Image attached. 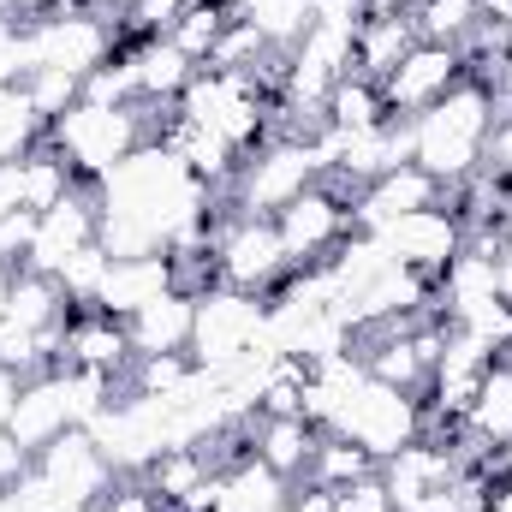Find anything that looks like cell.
Returning <instances> with one entry per match:
<instances>
[{"label": "cell", "mask_w": 512, "mask_h": 512, "mask_svg": "<svg viewBox=\"0 0 512 512\" xmlns=\"http://www.w3.org/2000/svg\"><path fill=\"white\" fill-rule=\"evenodd\" d=\"M495 120H501V96H495L489 84L465 78V84H453L435 108H423V114L411 120V161H417L423 173H435V179L453 191L459 179L483 173V143H489Z\"/></svg>", "instance_id": "6da1fadb"}, {"label": "cell", "mask_w": 512, "mask_h": 512, "mask_svg": "<svg viewBox=\"0 0 512 512\" xmlns=\"http://www.w3.org/2000/svg\"><path fill=\"white\" fill-rule=\"evenodd\" d=\"M328 429L346 435V441H358V447L382 465V459H393L399 447H411V441L423 435V399L376 382V376H364V382L340 399V411H334Z\"/></svg>", "instance_id": "7a4b0ae2"}, {"label": "cell", "mask_w": 512, "mask_h": 512, "mask_svg": "<svg viewBox=\"0 0 512 512\" xmlns=\"http://www.w3.org/2000/svg\"><path fill=\"white\" fill-rule=\"evenodd\" d=\"M268 340V304L262 292H239V286H215L197 298V322H191V364L197 370H227L245 352Z\"/></svg>", "instance_id": "3957f363"}, {"label": "cell", "mask_w": 512, "mask_h": 512, "mask_svg": "<svg viewBox=\"0 0 512 512\" xmlns=\"http://www.w3.org/2000/svg\"><path fill=\"white\" fill-rule=\"evenodd\" d=\"M316 179H322L316 143H310V137H274V143H262L251 161L239 167V179H233V209L274 221V215H280L292 197H304Z\"/></svg>", "instance_id": "277c9868"}, {"label": "cell", "mask_w": 512, "mask_h": 512, "mask_svg": "<svg viewBox=\"0 0 512 512\" xmlns=\"http://www.w3.org/2000/svg\"><path fill=\"white\" fill-rule=\"evenodd\" d=\"M36 477L54 489L60 512H102V501L120 489V471L102 459L90 429H66L60 441H48L36 453Z\"/></svg>", "instance_id": "5b68a950"}, {"label": "cell", "mask_w": 512, "mask_h": 512, "mask_svg": "<svg viewBox=\"0 0 512 512\" xmlns=\"http://www.w3.org/2000/svg\"><path fill=\"white\" fill-rule=\"evenodd\" d=\"M453 84H465V54L453 42H411V54L382 78V96L393 108V120H417L423 108H435Z\"/></svg>", "instance_id": "8992f818"}, {"label": "cell", "mask_w": 512, "mask_h": 512, "mask_svg": "<svg viewBox=\"0 0 512 512\" xmlns=\"http://www.w3.org/2000/svg\"><path fill=\"white\" fill-rule=\"evenodd\" d=\"M215 262H221V286H239V292H268L292 262H286V245L274 233L268 215H239L221 227V245H215Z\"/></svg>", "instance_id": "52a82bcc"}, {"label": "cell", "mask_w": 512, "mask_h": 512, "mask_svg": "<svg viewBox=\"0 0 512 512\" xmlns=\"http://www.w3.org/2000/svg\"><path fill=\"white\" fill-rule=\"evenodd\" d=\"M382 239L387 262H399V268H411V274H423V280H435L453 256L465 251V221L441 203V209H417V215H399L393 227L376 233Z\"/></svg>", "instance_id": "ba28073f"}, {"label": "cell", "mask_w": 512, "mask_h": 512, "mask_svg": "<svg viewBox=\"0 0 512 512\" xmlns=\"http://www.w3.org/2000/svg\"><path fill=\"white\" fill-rule=\"evenodd\" d=\"M96 239H102V197H96L90 185H72L48 215H36V239H30L24 268L60 274L72 256L84 251V245H96Z\"/></svg>", "instance_id": "9c48e42d"}, {"label": "cell", "mask_w": 512, "mask_h": 512, "mask_svg": "<svg viewBox=\"0 0 512 512\" xmlns=\"http://www.w3.org/2000/svg\"><path fill=\"white\" fill-rule=\"evenodd\" d=\"M441 203H447V185H441L435 173H423L417 161H405V167H393V173H382L376 185L358 191V203H352V233H382V227H393L399 215L441 209Z\"/></svg>", "instance_id": "30bf717a"}, {"label": "cell", "mask_w": 512, "mask_h": 512, "mask_svg": "<svg viewBox=\"0 0 512 512\" xmlns=\"http://www.w3.org/2000/svg\"><path fill=\"white\" fill-rule=\"evenodd\" d=\"M382 483H387L393 512H417L435 489L459 483V459H453V447H447V441L417 435L411 447H399L393 459H382Z\"/></svg>", "instance_id": "8fae6325"}, {"label": "cell", "mask_w": 512, "mask_h": 512, "mask_svg": "<svg viewBox=\"0 0 512 512\" xmlns=\"http://www.w3.org/2000/svg\"><path fill=\"white\" fill-rule=\"evenodd\" d=\"M66 429H78L72 423V405H66V382L60 376H30L24 393H18V405H12V417H6V435L36 459L48 441H60Z\"/></svg>", "instance_id": "7c38bea8"}, {"label": "cell", "mask_w": 512, "mask_h": 512, "mask_svg": "<svg viewBox=\"0 0 512 512\" xmlns=\"http://www.w3.org/2000/svg\"><path fill=\"white\" fill-rule=\"evenodd\" d=\"M120 60L131 66L143 102H179L185 84L197 78V66H191L167 36H131V30H120Z\"/></svg>", "instance_id": "4fadbf2b"}, {"label": "cell", "mask_w": 512, "mask_h": 512, "mask_svg": "<svg viewBox=\"0 0 512 512\" xmlns=\"http://www.w3.org/2000/svg\"><path fill=\"white\" fill-rule=\"evenodd\" d=\"M161 292H173V262L167 251L155 256H114L108 274H102V292H96V310L102 316H137L143 304H155Z\"/></svg>", "instance_id": "5bb4252c"}, {"label": "cell", "mask_w": 512, "mask_h": 512, "mask_svg": "<svg viewBox=\"0 0 512 512\" xmlns=\"http://www.w3.org/2000/svg\"><path fill=\"white\" fill-rule=\"evenodd\" d=\"M191 322H197V298H185V292H161L155 304H143L137 316H126L131 358L191 352Z\"/></svg>", "instance_id": "9a60e30c"}, {"label": "cell", "mask_w": 512, "mask_h": 512, "mask_svg": "<svg viewBox=\"0 0 512 512\" xmlns=\"http://www.w3.org/2000/svg\"><path fill=\"white\" fill-rule=\"evenodd\" d=\"M322 429L304 423V417H256V459L274 465L286 483H298L310 471V453H316Z\"/></svg>", "instance_id": "2e32d148"}, {"label": "cell", "mask_w": 512, "mask_h": 512, "mask_svg": "<svg viewBox=\"0 0 512 512\" xmlns=\"http://www.w3.org/2000/svg\"><path fill=\"white\" fill-rule=\"evenodd\" d=\"M411 42H417V24L411 18H364L352 30V72H364V78L382 84L387 72L411 54Z\"/></svg>", "instance_id": "e0dca14e"}, {"label": "cell", "mask_w": 512, "mask_h": 512, "mask_svg": "<svg viewBox=\"0 0 512 512\" xmlns=\"http://www.w3.org/2000/svg\"><path fill=\"white\" fill-rule=\"evenodd\" d=\"M364 340H370V346H364L358 358H364V370H370L376 382L399 387V393H423V387H429V370H423V358H417V346H411L405 328H370Z\"/></svg>", "instance_id": "ac0fdd59"}, {"label": "cell", "mask_w": 512, "mask_h": 512, "mask_svg": "<svg viewBox=\"0 0 512 512\" xmlns=\"http://www.w3.org/2000/svg\"><path fill=\"white\" fill-rule=\"evenodd\" d=\"M286 495H292V483L251 453V459H239V465L221 471V501H215V512H274Z\"/></svg>", "instance_id": "d6986e66"}, {"label": "cell", "mask_w": 512, "mask_h": 512, "mask_svg": "<svg viewBox=\"0 0 512 512\" xmlns=\"http://www.w3.org/2000/svg\"><path fill=\"white\" fill-rule=\"evenodd\" d=\"M322 120L334 131H376L393 120V108H387L382 84L376 78H364V72H346L334 90H328V102H322Z\"/></svg>", "instance_id": "ffe728a7"}, {"label": "cell", "mask_w": 512, "mask_h": 512, "mask_svg": "<svg viewBox=\"0 0 512 512\" xmlns=\"http://www.w3.org/2000/svg\"><path fill=\"white\" fill-rule=\"evenodd\" d=\"M233 18H239L233 0H185V12L167 24V42H173L191 66H209V54H215V42L227 36Z\"/></svg>", "instance_id": "44dd1931"}, {"label": "cell", "mask_w": 512, "mask_h": 512, "mask_svg": "<svg viewBox=\"0 0 512 512\" xmlns=\"http://www.w3.org/2000/svg\"><path fill=\"white\" fill-rule=\"evenodd\" d=\"M376 471H382V465H376L358 441L322 429V441H316V453H310V471H304L298 483H316V489H352V483H364V477H376Z\"/></svg>", "instance_id": "7402d4cb"}, {"label": "cell", "mask_w": 512, "mask_h": 512, "mask_svg": "<svg viewBox=\"0 0 512 512\" xmlns=\"http://www.w3.org/2000/svg\"><path fill=\"white\" fill-rule=\"evenodd\" d=\"M203 477H215V465H209L203 447H161V453L149 459V471H143V483L167 501V512H179V501H185Z\"/></svg>", "instance_id": "603a6c76"}, {"label": "cell", "mask_w": 512, "mask_h": 512, "mask_svg": "<svg viewBox=\"0 0 512 512\" xmlns=\"http://www.w3.org/2000/svg\"><path fill=\"white\" fill-rule=\"evenodd\" d=\"M42 143H48V126H42V114L30 108L24 84L0 90V167H18V161H30Z\"/></svg>", "instance_id": "cb8c5ba5"}, {"label": "cell", "mask_w": 512, "mask_h": 512, "mask_svg": "<svg viewBox=\"0 0 512 512\" xmlns=\"http://www.w3.org/2000/svg\"><path fill=\"white\" fill-rule=\"evenodd\" d=\"M72 185H78V179L66 173V161H60L48 143H42L30 161H18V209H30V215H48Z\"/></svg>", "instance_id": "d4e9b609"}, {"label": "cell", "mask_w": 512, "mask_h": 512, "mask_svg": "<svg viewBox=\"0 0 512 512\" xmlns=\"http://www.w3.org/2000/svg\"><path fill=\"white\" fill-rule=\"evenodd\" d=\"M245 18L256 24V36L274 48V54H292L304 42V30L316 24L310 0H245Z\"/></svg>", "instance_id": "484cf974"}, {"label": "cell", "mask_w": 512, "mask_h": 512, "mask_svg": "<svg viewBox=\"0 0 512 512\" xmlns=\"http://www.w3.org/2000/svg\"><path fill=\"white\" fill-rule=\"evenodd\" d=\"M477 18H483L477 0H417V12H411L423 42H453V48L477 30Z\"/></svg>", "instance_id": "4316f807"}, {"label": "cell", "mask_w": 512, "mask_h": 512, "mask_svg": "<svg viewBox=\"0 0 512 512\" xmlns=\"http://www.w3.org/2000/svg\"><path fill=\"white\" fill-rule=\"evenodd\" d=\"M78 84H84V78H72V72H60V66H36V72L24 78V96H30V108L42 114V126H54L60 114L78 108Z\"/></svg>", "instance_id": "83f0119b"}, {"label": "cell", "mask_w": 512, "mask_h": 512, "mask_svg": "<svg viewBox=\"0 0 512 512\" xmlns=\"http://www.w3.org/2000/svg\"><path fill=\"white\" fill-rule=\"evenodd\" d=\"M108 262H114V256H108V245L96 239V245H84V251L72 256V262H66L60 274H54V280H60V292H66L72 304H96V292H102V274H108Z\"/></svg>", "instance_id": "f1b7e54d"}, {"label": "cell", "mask_w": 512, "mask_h": 512, "mask_svg": "<svg viewBox=\"0 0 512 512\" xmlns=\"http://www.w3.org/2000/svg\"><path fill=\"white\" fill-rule=\"evenodd\" d=\"M78 102H90V108H131L137 102V78H131V66L114 54L108 66H96L84 84H78Z\"/></svg>", "instance_id": "f546056e"}, {"label": "cell", "mask_w": 512, "mask_h": 512, "mask_svg": "<svg viewBox=\"0 0 512 512\" xmlns=\"http://www.w3.org/2000/svg\"><path fill=\"white\" fill-rule=\"evenodd\" d=\"M137 364V387L131 393H155V399H167L173 387H185L191 382V352H155V358H131Z\"/></svg>", "instance_id": "4dcf8cb0"}, {"label": "cell", "mask_w": 512, "mask_h": 512, "mask_svg": "<svg viewBox=\"0 0 512 512\" xmlns=\"http://www.w3.org/2000/svg\"><path fill=\"white\" fill-rule=\"evenodd\" d=\"M0 370H18V376H42V346H36V328L0 316Z\"/></svg>", "instance_id": "1f68e13d"}, {"label": "cell", "mask_w": 512, "mask_h": 512, "mask_svg": "<svg viewBox=\"0 0 512 512\" xmlns=\"http://www.w3.org/2000/svg\"><path fill=\"white\" fill-rule=\"evenodd\" d=\"M185 12V0H131V12L120 18V30L131 36H167V24Z\"/></svg>", "instance_id": "d6a6232c"}, {"label": "cell", "mask_w": 512, "mask_h": 512, "mask_svg": "<svg viewBox=\"0 0 512 512\" xmlns=\"http://www.w3.org/2000/svg\"><path fill=\"white\" fill-rule=\"evenodd\" d=\"M334 512H393L382 471H376V477H364V483H352V489H334Z\"/></svg>", "instance_id": "836d02e7"}, {"label": "cell", "mask_w": 512, "mask_h": 512, "mask_svg": "<svg viewBox=\"0 0 512 512\" xmlns=\"http://www.w3.org/2000/svg\"><path fill=\"white\" fill-rule=\"evenodd\" d=\"M483 173H489V179H507V185H512V108L495 120L489 143H483Z\"/></svg>", "instance_id": "e575fe53"}, {"label": "cell", "mask_w": 512, "mask_h": 512, "mask_svg": "<svg viewBox=\"0 0 512 512\" xmlns=\"http://www.w3.org/2000/svg\"><path fill=\"white\" fill-rule=\"evenodd\" d=\"M102 512H167V501H161L143 477H131V483H120V489L102 501Z\"/></svg>", "instance_id": "d590c367"}, {"label": "cell", "mask_w": 512, "mask_h": 512, "mask_svg": "<svg viewBox=\"0 0 512 512\" xmlns=\"http://www.w3.org/2000/svg\"><path fill=\"white\" fill-rule=\"evenodd\" d=\"M310 12H316V24H352V30L370 18L364 0H310Z\"/></svg>", "instance_id": "8d00e7d4"}, {"label": "cell", "mask_w": 512, "mask_h": 512, "mask_svg": "<svg viewBox=\"0 0 512 512\" xmlns=\"http://www.w3.org/2000/svg\"><path fill=\"white\" fill-rule=\"evenodd\" d=\"M24 382H30V376H18V370H0V429H6V417H12V405H18Z\"/></svg>", "instance_id": "74e56055"}, {"label": "cell", "mask_w": 512, "mask_h": 512, "mask_svg": "<svg viewBox=\"0 0 512 512\" xmlns=\"http://www.w3.org/2000/svg\"><path fill=\"white\" fill-rule=\"evenodd\" d=\"M78 12H90V18H108V24H120L131 12V0H72Z\"/></svg>", "instance_id": "f35d334b"}, {"label": "cell", "mask_w": 512, "mask_h": 512, "mask_svg": "<svg viewBox=\"0 0 512 512\" xmlns=\"http://www.w3.org/2000/svg\"><path fill=\"white\" fill-rule=\"evenodd\" d=\"M495 298L512 310V245L501 251V262H495Z\"/></svg>", "instance_id": "ab89813d"}, {"label": "cell", "mask_w": 512, "mask_h": 512, "mask_svg": "<svg viewBox=\"0 0 512 512\" xmlns=\"http://www.w3.org/2000/svg\"><path fill=\"white\" fill-rule=\"evenodd\" d=\"M370 6V18H411L417 12V0H364Z\"/></svg>", "instance_id": "60d3db41"}, {"label": "cell", "mask_w": 512, "mask_h": 512, "mask_svg": "<svg viewBox=\"0 0 512 512\" xmlns=\"http://www.w3.org/2000/svg\"><path fill=\"white\" fill-rule=\"evenodd\" d=\"M477 12H483L489 24H512V0H477Z\"/></svg>", "instance_id": "b9f144b4"}, {"label": "cell", "mask_w": 512, "mask_h": 512, "mask_svg": "<svg viewBox=\"0 0 512 512\" xmlns=\"http://www.w3.org/2000/svg\"><path fill=\"white\" fill-rule=\"evenodd\" d=\"M12 274L18 268H0V316H6V298H12Z\"/></svg>", "instance_id": "7bdbcfd3"}]
</instances>
